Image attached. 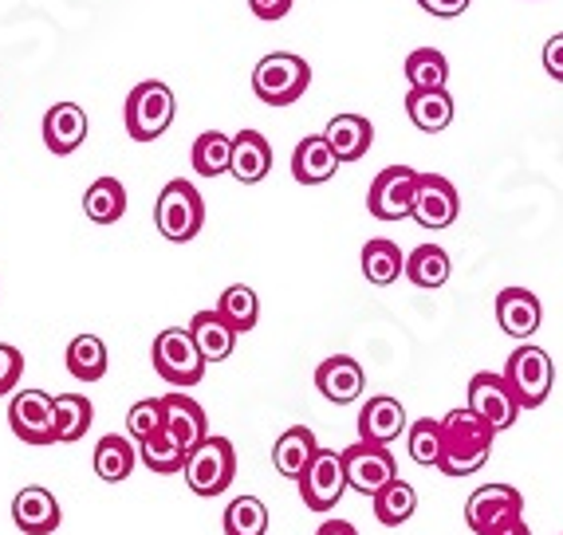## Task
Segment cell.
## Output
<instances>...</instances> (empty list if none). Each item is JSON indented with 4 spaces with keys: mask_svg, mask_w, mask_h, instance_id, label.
Returning a JSON list of instances; mask_svg holds the SVG:
<instances>
[{
    "mask_svg": "<svg viewBox=\"0 0 563 535\" xmlns=\"http://www.w3.org/2000/svg\"><path fill=\"white\" fill-rule=\"evenodd\" d=\"M493 442H497V430L481 422L470 405L450 410L442 417V460H438V472H445V477H473L493 457Z\"/></svg>",
    "mask_w": 563,
    "mask_h": 535,
    "instance_id": "obj_1",
    "label": "cell"
},
{
    "mask_svg": "<svg viewBox=\"0 0 563 535\" xmlns=\"http://www.w3.org/2000/svg\"><path fill=\"white\" fill-rule=\"evenodd\" d=\"M154 225L169 245H189L206 225V201H201L198 186L181 178L166 181L154 201Z\"/></svg>",
    "mask_w": 563,
    "mask_h": 535,
    "instance_id": "obj_2",
    "label": "cell"
},
{
    "mask_svg": "<svg viewBox=\"0 0 563 535\" xmlns=\"http://www.w3.org/2000/svg\"><path fill=\"white\" fill-rule=\"evenodd\" d=\"M174 114H178V99L162 79H146L126 94V107H122V123L134 142H154L174 126Z\"/></svg>",
    "mask_w": 563,
    "mask_h": 535,
    "instance_id": "obj_3",
    "label": "cell"
},
{
    "mask_svg": "<svg viewBox=\"0 0 563 535\" xmlns=\"http://www.w3.org/2000/svg\"><path fill=\"white\" fill-rule=\"evenodd\" d=\"M311 87V67L296 52H273L253 67V91L268 107H291Z\"/></svg>",
    "mask_w": 563,
    "mask_h": 535,
    "instance_id": "obj_4",
    "label": "cell"
},
{
    "mask_svg": "<svg viewBox=\"0 0 563 535\" xmlns=\"http://www.w3.org/2000/svg\"><path fill=\"white\" fill-rule=\"evenodd\" d=\"M151 363L158 370V378H166L174 390H189L206 378V355L198 350L189 327H166L151 347Z\"/></svg>",
    "mask_w": 563,
    "mask_h": 535,
    "instance_id": "obj_5",
    "label": "cell"
},
{
    "mask_svg": "<svg viewBox=\"0 0 563 535\" xmlns=\"http://www.w3.org/2000/svg\"><path fill=\"white\" fill-rule=\"evenodd\" d=\"M186 484L194 497H221L236 477V449L229 437L209 433L206 442L186 457Z\"/></svg>",
    "mask_w": 563,
    "mask_h": 535,
    "instance_id": "obj_6",
    "label": "cell"
},
{
    "mask_svg": "<svg viewBox=\"0 0 563 535\" xmlns=\"http://www.w3.org/2000/svg\"><path fill=\"white\" fill-rule=\"evenodd\" d=\"M505 382L512 386V394H517L520 410H536V405H544L548 394H552V382H555V367H552V355L544 347H517L508 355L505 363Z\"/></svg>",
    "mask_w": 563,
    "mask_h": 535,
    "instance_id": "obj_7",
    "label": "cell"
},
{
    "mask_svg": "<svg viewBox=\"0 0 563 535\" xmlns=\"http://www.w3.org/2000/svg\"><path fill=\"white\" fill-rule=\"evenodd\" d=\"M525 516V497L512 484H481L470 500H465V524L477 535H497L512 520Z\"/></svg>",
    "mask_w": 563,
    "mask_h": 535,
    "instance_id": "obj_8",
    "label": "cell"
},
{
    "mask_svg": "<svg viewBox=\"0 0 563 535\" xmlns=\"http://www.w3.org/2000/svg\"><path fill=\"white\" fill-rule=\"evenodd\" d=\"M300 500L311 512H331L339 500L347 497V472H343V453L339 449H323L316 453V460L308 465L300 480Z\"/></svg>",
    "mask_w": 563,
    "mask_h": 535,
    "instance_id": "obj_9",
    "label": "cell"
},
{
    "mask_svg": "<svg viewBox=\"0 0 563 535\" xmlns=\"http://www.w3.org/2000/svg\"><path fill=\"white\" fill-rule=\"evenodd\" d=\"M465 405L477 413L481 422L493 425L497 433L512 430L520 417L517 394H512V386H508L505 375H497V370H481V375L470 378V402Z\"/></svg>",
    "mask_w": 563,
    "mask_h": 535,
    "instance_id": "obj_10",
    "label": "cell"
},
{
    "mask_svg": "<svg viewBox=\"0 0 563 535\" xmlns=\"http://www.w3.org/2000/svg\"><path fill=\"white\" fill-rule=\"evenodd\" d=\"M343 472H347V489L358 492V497H375L390 480H398V465L390 457V449L366 442L343 449Z\"/></svg>",
    "mask_w": 563,
    "mask_h": 535,
    "instance_id": "obj_11",
    "label": "cell"
},
{
    "mask_svg": "<svg viewBox=\"0 0 563 535\" xmlns=\"http://www.w3.org/2000/svg\"><path fill=\"white\" fill-rule=\"evenodd\" d=\"M413 189H418V169L413 166H386L366 193V209L378 221H402L413 213Z\"/></svg>",
    "mask_w": 563,
    "mask_h": 535,
    "instance_id": "obj_12",
    "label": "cell"
},
{
    "mask_svg": "<svg viewBox=\"0 0 563 535\" xmlns=\"http://www.w3.org/2000/svg\"><path fill=\"white\" fill-rule=\"evenodd\" d=\"M52 402L56 398L44 390H16L9 402V430L24 445H56V425H52Z\"/></svg>",
    "mask_w": 563,
    "mask_h": 535,
    "instance_id": "obj_13",
    "label": "cell"
},
{
    "mask_svg": "<svg viewBox=\"0 0 563 535\" xmlns=\"http://www.w3.org/2000/svg\"><path fill=\"white\" fill-rule=\"evenodd\" d=\"M461 213L457 186L442 174H418V189H413V221L422 229H450Z\"/></svg>",
    "mask_w": 563,
    "mask_h": 535,
    "instance_id": "obj_14",
    "label": "cell"
},
{
    "mask_svg": "<svg viewBox=\"0 0 563 535\" xmlns=\"http://www.w3.org/2000/svg\"><path fill=\"white\" fill-rule=\"evenodd\" d=\"M406 430H410V422H406L402 402L390 394L371 398V402H363V410H358V442H366V445H386V449H390Z\"/></svg>",
    "mask_w": 563,
    "mask_h": 535,
    "instance_id": "obj_15",
    "label": "cell"
},
{
    "mask_svg": "<svg viewBox=\"0 0 563 535\" xmlns=\"http://www.w3.org/2000/svg\"><path fill=\"white\" fill-rule=\"evenodd\" d=\"M64 520L59 512V500L44 489V484H24V489L12 497V524L24 535H52Z\"/></svg>",
    "mask_w": 563,
    "mask_h": 535,
    "instance_id": "obj_16",
    "label": "cell"
},
{
    "mask_svg": "<svg viewBox=\"0 0 563 535\" xmlns=\"http://www.w3.org/2000/svg\"><path fill=\"white\" fill-rule=\"evenodd\" d=\"M162 410H166V433L181 445L186 453H194L209 437V417L186 390H169L162 398Z\"/></svg>",
    "mask_w": 563,
    "mask_h": 535,
    "instance_id": "obj_17",
    "label": "cell"
},
{
    "mask_svg": "<svg viewBox=\"0 0 563 535\" xmlns=\"http://www.w3.org/2000/svg\"><path fill=\"white\" fill-rule=\"evenodd\" d=\"M44 146L56 158H67V154H76L87 138V111L79 103H56L47 107L44 114Z\"/></svg>",
    "mask_w": 563,
    "mask_h": 535,
    "instance_id": "obj_18",
    "label": "cell"
},
{
    "mask_svg": "<svg viewBox=\"0 0 563 535\" xmlns=\"http://www.w3.org/2000/svg\"><path fill=\"white\" fill-rule=\"evenodd\" d=\"M363 386H366V375L351 355L323 358L320 370H316V390L335 405L358 402V398H363Z\"/></svg>",
    "mask_w": 563,
    "mask_h": 535,
    "instance_id": "obj_19",
    "label": "cell"
},
{
    "mask_svg": "<svg viewBox=\"0 0 563 535\" xmlns=\"http://www.w3.org/2000/svg\"><path fill=\"white\" fill-rule=\"evenodd\" d=\"M497 323L508 338H532L544 323V308L528 288H505L497 296Z\"/></svg>",
    "mask_w": 563,
    "mask_h": 535,
    "instance_id": "obj_20",
    "label": "cell"
},
{
    "mask_svg": "<svg viewBox=\"0 0 563 535\" xmlns=\"http://www.w3.org/2000/svg\"><path fill=\"white\" fill-rule=\"evenodd\" d=\"M339 166L343 161L335 158V151H331V142L323 134H308L291 151V178L300 181V186H323V181L335 178Z\"/></svg>",
    "mask_w": 563,
    "mask_h": 535,
    "instance_id": "obj_21",
    "label": "cell"
},
{
    "mask_svg": "<svg viewBox=\"0 0 563 535\" xmlns=\"http://www.w3.org/2000/svg\"><path fill=\"white\" fill-rule=\"evenodd\" d=\"M268 169H273V146L264 138L261 131H236L233 134V174L241 186H256V181L268 178Z\"/></svg>",
    "mask_w": 563,
    "mask_h": 535,
    "instance_id": "obj_22",
    "label": "cell"
},
{
    "mask_svg": "<svg viewBox=\"0 0 563 535\" xmlns=\"http://www.w3.org/2000/svg\"><path fill=\"white\" fill-rule=\"evenodd\" d=\"M316 453H320V442H316V433L308 430V425H291L288 433H280L273 445V465L280 477L288 480H300L303 472H308V465L316 460Z\"/></svg>",
    "mask_w": 563,
    "mask_h": 535,
    "instance_id": "obj_23",
    "label": "cell"
},
{
    "mask_svg": "<svg viewBox=\"0 0 563 535\" xmlns=\"http://www.w3.org/2000/svg\"><path fill=\"white\" fill-rule=\"evenodd\" d=\"M189 335H194L198 350L206 355V363H225L236 350V331L229 327V320L217 308L198 311V315L189 320Z\"/></svg>",
    "mask_w": 563,
    "mask_h": 535,
    "instance_id": "obj_24",
    "label": "cell"
},
{
    "mask_svg": "<svg viewBox=\"0 0 563 535\" xmlns=\"http://www.w3.org/2000/svg\"><path fill=\"white\" fill-rule=\"evenodd\" d=\"M323 138L331 142V151H335L339 161H358L371 151V142H375V126L363 114H335L328 123V131H323Z\"/></svg>",
    "mask_w": 563,
    "mask_h": 535,
    "instance_id": "obj_25",
    "label": "cell"
},
{
    "mask_svg": "<svg viewBox=\"0 0 563 535\" xmlns=\"http://www.w3.org/2000/svg\"><path fill=\"white\" fill-rule=\"evenodd\" d=\"M91 465H95V472H99V480H107V484H122V480L134 472V465H139V449H134L131 437H122V433H107L103 442L95 445Z\"/></svg>",
    "mask_w": 563,
    "mask_h": 535,
    "instance_id": "obj_26",
    "label": "cell"
},
{
    "mask_svg": "<svg viewBox=\"0 0 563 535\" xmlns=\"http://www.w3.org/2000/svg\"><path fill=\"white\" fill-rule=\"evenodd\" d=\"M406 114L410 123L426 134H442L453 123V94L445 91H406Z\"/></svg>",
    "mask_w": 563,
    "mask_h": 535,
    "instance_id": "obj_27",
    "label": "cell"
},
{
    "mask_svg": "<svg viewBox=\"0 0 563 535\" xmlns=\"http://www.w3.org/2000/svg\"><path fill=\"white\" fill-rule=\"evenodd\" d=\"M189 161H194V174L198 178H221L233 166V134L225 131H206L194 138V151H189Z\"/></svg>",
    "mask_w": 563,
    "mask_h": 535,
    "instance_id": "obj_28",
    "label": "cell"
},
{
    "mask_svg": "<svg viewBox=\"0 0 563 535\" xmlns=\"http://www.w3.org/2000/svg\"><path fill=\"white\" fill-rule=\"evenodd\" d=\"M84 213L95 225H119L126 213V189L119 178H95L84 193Z\"/></svg>",
    "mask_w": 563,
    "mask_h": 535,
    "instance_id": "obj_29",
    "label": "cell"
},
{
    "mask_svg": "<svg viewBox=\"0 0 563 535\" xmlns=\"http://www.w3.org/2000/svg\"><path fill=\"white\" fill-rule=\"evenodd\" d=\"M363 276L375 288H386V283H395L398 276H406V256L395 241H386V236H375V241H366L363 245Z\"/></svg>",
    "mask_w": 563,
    "mask_h": 535,
    "instance_id": "obj_30",
    "label": "cell"
},
{
    "mask_svg": "<svg viewBox=\"0 0 563 535\" xmlns=\"http://www.w3.org/2000/svg\"><path fill=\"white\" fill-rule=\"evenodd\" d=\"M107 343L99 335H76L67 343V375L79 378V382H99L107 375Z\"/></svg>",
    "mask_w": 563,
    "mask_h": 535,
    "instance_id": "obj_31",
    "label": "cell"
},
{
    "mask_svg": "<svg viewBox=\"0 0 563 535\" xmlns=\"http://www.w3.org/2000/svg\"><path fill=\"white\" fill-rule=\"evenodd\" d=\"M453 264H450V253L438 245H418L410 256H406V280L413 283V288H442L445 280H450Z\"/></svg>",
    "mask_w": 563,
    "mask_h": 535,
    "instance_id": "obj_32",
    "label": "cell"
},
{
    "mask_svg": "<svg viewBox=\"0 0 563 535\" xmlns=\"http://www.w3.org/2000/svg\"><path fill=\"white\" fill-rule=\"evenodd\" d=\"M406 83L413 91H442L450 83V59L438 52V47H418L406 56Z\"/></svg>",
    "mask_w": 563,
    "mask_h": 535,
    "instance_id": "obj_33",
    "label": "cell"
},
{
    "mask_svg": "<svg viewBox=\"0 0 563 535\" xmlns=\"http://www.w3.org/2000/svg\"><path fill=\"white\" fill-rule=\"evenodd\" d=\"M91 422H95V410H91V402H87L84 394H59L56 402H52L56 442H64V445L79 442V437L91 430Z\"/></svg>",
    "mask_w": 563,
    "mask_h": 535,
    "instance_id": "obj_34",
    "label": "cell"
},
{
    "mask_svg": "<svg viewBox=\"0 0 563 535\" xmlns=\"http://www.w3.org/2000/svg\"><path fill=\"white\" fill-rule=\"evenodd\" d=\"M371 508H375V520L383 527H402L406 520L418 512V492H413L410 484L398 477V480H390L383 492H375V497H371Z\"/></svg>",
    "mask_w": 563,
    "mask_h": 535,
    "instance_id": "obj_35",
    "label": "cell"
},
{
    "mask_svg": "<svg viewBox=\"0 0 563 535\" xmlns=\"http://www.w3.org/2000/svg\"><path fill=\"white\" fill-rule=\"evenodd\" d=\"M217 311L225 315L236 335H244V331H253L256 323H261V296H256L253 288H244V283H233V288L221 291Z\"/></svg>",
    "mask_w": 563,
    "mask_h": 535,
    "instance_id": "obj_36",
    "label": "cell"
},
{
    "mask_svg": "<svg viewBox=\"0 0 563 535\" xmlns=\"http://www.w3.org/2000/svg\"><path fill=\"white\" fill-rule=\"evenodd\" d=\"M186 457H189V453L181 449V445L174 442L166 430L154 433V437H146V442L139 445V460L151 472H162V477H174V472L186 469Z\"/></svg>",
    "mask_w": 563,
    "mask_h": 535,
    "instance_id": "obj_37",
    "label": "cell"
},
{
    "mask_svg": "<svg viewBox=\"0 0 563 535\" xmlns=\"http://www.w3.org/2000/svg\"><path fill=\"white\" fill-rule=\"evenodd\" d=\"M406 453H410L413 465L438 469V460H442V422L438 417H418L406 430Z\"/></svg>",
    "mask_w": 563,
    "mask_h": 535,
    "instance_id": "obj_38",
    "label": "cell"
},
{
    "mask_svg": "<svg viewBox=\"0 0 563 535\" xmlns=\"http://www.w3.org/2000/svg\"><path fill=\"white\" fill-rule=\"evenodd\" d=\"M225 535H268V508L256 497H236L225 508Z\"/></svg>",
    "mask_w": 563,
    "mask_h": 535,
    "instance_id": "obj_39",
    "label": "cell"
},
{
    "mask_svg": "<svg viewBox=\"0 0 563 535\" xmlns=\"http://www.w3.org/2000/svg\"><path fill=\"white\" fill-rule=\"evenodd\" d=\"M166 430V410H162V398H142V402L131 405L126 413V433H131V442H146L154 433Z\"/></svg>",
    "mask_w": 563,
    "mask_h": 535,
    "instance_id": "obj_40",
    "label": "cell"
},
{
    "mask_svg": "<svg viewBox=\"0 0 563 535\" xmlns=\"http://www.w3.org/2000/svg\"><path fill=\"white\" fill-rule=\"evenodd\" d=\"M20 378H24V355L12 343H0V398L16 394Z\"/></svg>",
    "mask_w": 563,
    "mask_h": 535,
    "instance_id": "obj_41",
    "label": "cell"
},
{
    "mask_svg": "<svg viewBox=\"0 0 563 535\" xmlns=\"http://www.w3.org/2000/svg\"><path fill=\"white\" fill-rule=\"evenodd\" d=\"M249 9L264 24H276V20H284L291 12V0H249Z\"/></svg>",
    "mask_w": 563,
    "mask_h": 535,
    "instance_id": "obj_42",
    "label": "cell"
},
{
    "mask_svg": "<svg viewBox=\"0 0 563 535\" xmlns=\"http://www.w3.org/2000/svg\"><path fill=\"white\" fill-rule=\"evenodd\" d=\"M430 16H438V20H453V16H461V12L470 9L473 0H418Z\"/></svg>",
    "mask_w": 563,
    "mask_h": 535,
    "instance_id": "obj_43",
    "label": "cell"
},
{
    "mask_svg": "<svg viewBox=\"0 0 563 535\" xmlns=\"http://www.w3.org/2000/svg\"><path fill=\"white\" fill-rule=\"evenodd\" d=\"M544 71H548L552 79H560V83H563V32H560V36H552V40L544 44Z\"/></svg>",
    "mask_w": 563,
    "mask_h": 535,
    "instance_id": "obj_44",
    "label": "cell"
},
{
    "mask_svg": "<svg viewBox=\"0 0 563 535\" xmlns=\"http://www.w3.org/2000/svg\"><path fill=\"white\" fill-rule=\"evenodd\" d=\"M316 535H358L355 524H347V520H323L320 527H316Z\"/></svg>",
    "mask_w": 563,
    "mask_h": 535,
    "instance_id": "obj_45",
    "label": "cell"
},
{
    "mask_svg": "<svg viewBox=\"0 0 563 535\" xmlns=\"http://www.w3.org/2000/svg\"><path fill=\"white\" fill-rule=\"evenodd\" d=\"M497 535H532V527H528V520L520 516V520H512V524H508V527H500Z\"/></svg>",
    "mask_w": 563,
    "mask_h": 535,
    "instance_id": "obj_46",
    "label": "cell"
}]
</instances>
